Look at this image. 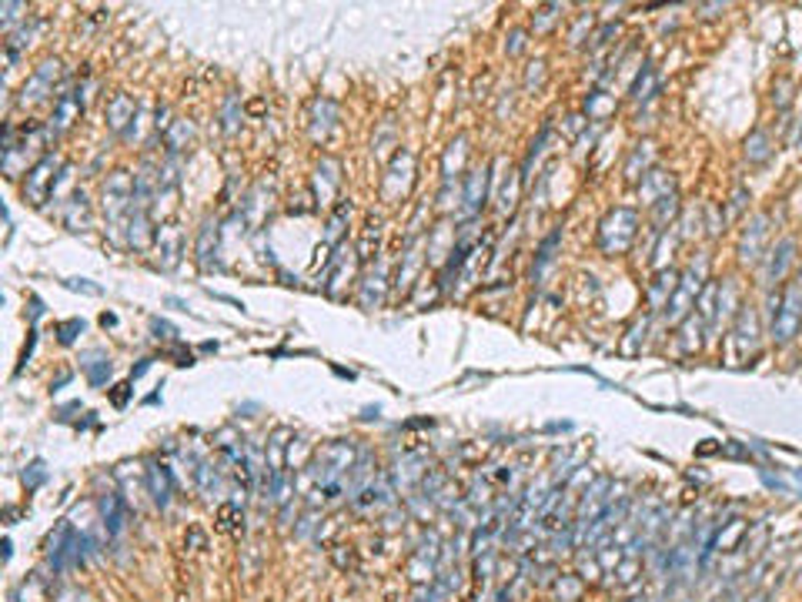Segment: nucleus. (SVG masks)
I'll use <instances>...</instances> for the list:
<instances>
[{
  "label": "nucleus",
  "instance_id": "obj_1",
  "mask_svg": "<svg viewBox=\"0 0 802 602\" xmlns=\"http://www.w3.org/2000/svg\"><path fill=\"white\" fill-rule=\"evenodd\" d=\"M799 321H802V284H789L786 288V298H782V308L776 311L772 318V338L776 342H789L792 335L799 332Z\"/></svg>",
  "mask_w": 802,
  "mask_h": 602
},
{
  "label": "nucleus",
  "instance_id": "obj_2",
  "mask_svg": "<svg viewBox=\"0 0 802 602\" xmlns=\"http://www.w3.org/2000/svg\"><path fill=\"white\" fill-rule=\"evenodd\" d=\"M101 515H104V526H107V532H111V536H117V532L124 529L128 509H124V502H121L114 492H111V495H104V499H101Z\"/></svg>",
  "mask_w": 802,
  "mask_h": 602
},
{
  "label": "nucleus",
  "instance_id": "obj_3",
  "mask_svg": "<svg viewBox=\"0 0 802 602\" xmlns=\"http://www.w3.org/2000/svg\"><path fill=\"white\" fill-rule=\"evenodd\" d=\"M147 478H151V492L157 505H167V495H171V478H167L164 465H151L147 469Z\"/></svg>",
  "mask_w": 802,
  "mask_h": 602
},
{
  "label": "nucleus",
  "instance_id": "obj_4",
  "mask_svg": "<svg viewBox=\"0 0 802 602\" xmlns=\"http://www.w3.org/2000/svg\"><path fill=\"white\" fill-rule=\"evenodd\" d=\"M776 261H772V268H769V282H776V278H782V271H786V265L792 261V241H782L779 244V251H776Z\"/></svg>",
  "mask_w": 802,
  "mask_h": 602
},
{
  "label": "nucleus",
  "instance_id": "obj_5",
  "mask_svg": "<svg viewBox=\"0 0 802 602\" xmlns=\"http://www.w3.org/2000/svg\"><path fill=\"white\" fill-rule=\"evenodd\" d=\"M762 234H765V228H762V218H759L752 224V234H746V241H742V258H755L759 244H762Z\"/></svg>",
  "mask_w": 802,
  "mask_h": 602
},
{
  "label": "nucleus",
  "instance_id": "obj_6",
  "mask_svg": "<svg viewBox=\"0 0 802 602\" xmlns=\"http://www.w3.org/2000/svg\"><path fill=\"white\" fill-rule=\"evenodd\" d=\"M44 475H47V472H44V462H34V465H30V472H24V482L34 488V486L44 482Z\"/></svg>",
  "mask_w": 802,
  "mask_h": 602
},
{
  "label": "nucleus",
  "instance_id": "obj_7",
  "mask_svg": "<svg viewBox=\"0 0 802 602\" xmlns=\"http://www.w3.org/2000/svg\"><path fill=\"white\" fill-rule=\"evenodd\" d=\"M234 519H238V505H224V509L217 512V526L231 529V526H234Z\"/></svg>",
  "mask_w": 802,
  "mask_h": 602
},
{
  "label": "nucleus",
  "instance_id": "obj_8",
  "mask_svg": "<svg viewBox=\"0 0 802 602\" xmlns=\"http://www.w3.org/2000/svg\"><path fill=\"white\" fill-rule=\"evenodd\" d=\"M61 332H64V335H61V342H64V345H71V342H74V332H84V321H71V325H61Z\"/></svg>",
  "mask_w": 802,
  "mask_h": 602
},
{
  "label": "nucleus",
  "instance_id": "obj_9",
  "mask_svg": "<svg viewBox=\"0 0 802 602\" xmlns=\"http://www.w3.org/2000/svg\"><path fill=\"white\" fill-rule=\"evenodd\" d=\"M799 284H802V275H799Z\"/></svg>",
  "mask_w": 802,
  "mask_h": 602
}]
</instances>
